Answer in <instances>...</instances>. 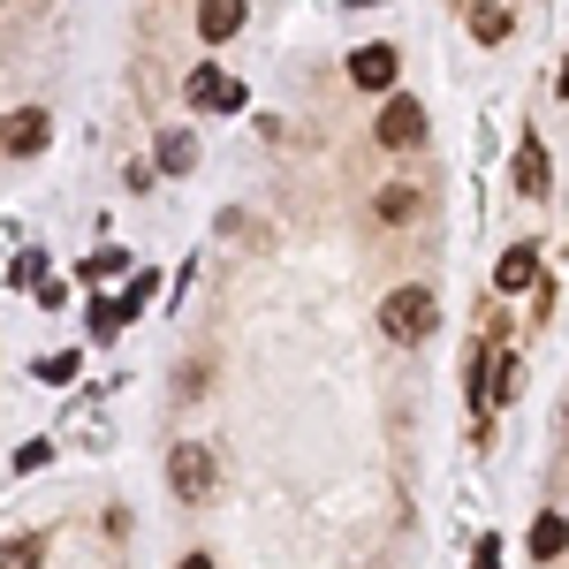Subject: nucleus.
I'll list each match as a JSON object with an SVG mask.
<instances>
[{"label": "nucleus", "mask_w": 569, "mask_h": 569, "mask_svg": "<svg viewBox=\"0 0 569 569\" xmlns=\"http://www.w3.org/2000/svg\"><path fill=\"white\" fill-rule=\"evenodd\" d=\"M380 327H388V342H426V335L440 327L433 289H418V281H410V289H395L388 305H380Z\"/></svg>", "instance_id": "f257e3e1"}, {"label": "nucleus", "mask_w": 569, "mask_h": 569, "mask_svg": "<svg viewBox=\"0 0 569 569\" xmlns=\"http://www.w3.org/2000/svg\"><path fill=\"white\" fill-rule=\"evenodd\" d=\"M168 486H176L182 501H213V456L198 440H176L168 448Z\"/></svg>", "instance_id": "f03ea898"}, {"label": "nucleus", "mask_w": 569, "mask_h": 569, "mask_svg": "<svg viewBox=\"0 0 569 569\" xmlns=\"http://www.w3.org/2000/svg\"><path fill=\"white\" fill-rule=\"evenodd\" d=\"M380 144H388V152L426 144V99H388V114H380Z\"/></svg>", "instance_id": "7ed1b4c3"}, {"label": "nucleus", "mask_w": 569, "mask_h": 569, "mask_svg": "<svg viewBox=\"0 0 569 569\" xmlns=\"http://www.w3.org/2000/svg\"><path fill=\"white\" fill-rule=\"evenodd\" d=\"M395 69H402V61H395V46H357V53H350V84L357 91H388Z\"/></svg>", "instance_id": "20e7f679"}, {"label": "nucleus", "mask_w": 569, "mask_h": 569, "mask_svg": "<svg viewBox=\"0 0 569 569\" xmlns=\"http://www.w3.org/2000/svg\"><path fill=\"white\" fill-rule=\"evenodd\" d=\"M46 130H53V122H46V107H23V114H8V122H0V152H39Z\"/></svg>", "instance_id": "39448f33"}, {"label": "nucleus", "mask_w": 569, "mask_h": 569, "mask_svg": "<svg viewBox=\"0 0 569 569\" xmlns=\"http://www.w3.org/2000/svg\"><path fill=\"white\" fill-rule=\"evenodd\" d=\"M372 213L388 220V228H410V220L426 213V190H418V182H388V190L372 198Z\"/></svg>", "instance_id": "423d86ee"}, {"label": "nucleus", "mask_w": 569, "mask_h": 569, "mask_svg": "<svg viewBox=\"0 0 569 569\" xmlns=\"http://www.w3.org/2000/svg\"><path fill=\"white\" fill-rule=\"evenodd\" d=\"M531 281H539V243L501 251V266H493V289H501V297H517V289H531Z\"/></svg>", "instance_id": "0eeeda50"}, {"label": "nucleus", "mask_w": 569, "mask_h": 569, "mask_svg": "<svg viewBox=\"0 0 569 569\" xmlns=\"http://www.w3.org/2000/svg\"><path fill=\"white\" fill-rule=\"evenodd\" d=\"M547 176H555V168H547V144L525 137V144H517V190H525V198H547Z\"/></svg>", "instance_id": "6e6552de"}, {"label": "nucleus", "mask_w": 569, "mask_h": 569, "mask_svg": "<svg viewBox=\"0 0 569 569\" xmlns=\"http://www.w3.org/2000/svg\"><path fill=\"white\" fill-rule=\"evenodd\" d=\"M562 547H569V525L555 517V509H539V517H531V555H539V562H555Z\"/></svg>", "instance_id": "1a4fd4ad"}, {"label": "nucleus", "mask_w": 569, "mask_h": 569, "mask_svg": "<svg viewBox=\"0 0 569 569\" xmlns=\"http://www.w3.org/2000/svg\"><path fill=\"white\" fill-rule=\"evenodd\" d=\"M160 168H168V176H190V168H198V137L168 130V137H160Z\"/></svg>", "instance_id": "9d476101"}, {"label": "nucleus", "mask_w": 569, "mask_h": 569, "mask_svg": "<svg viewBox=\"0 0 569 569\" xmlns=\"http://www.w3.org/2000/svg\"><path fill=\"white\" fill-rule=\"evenodd\" d=\"M198 31H206V39H236V31H243V8H236V0H213V8H206V16H198Z\"/></svg>", "instance_id": "9b49d317"}, {"label": "nucleus", "mask_w": 569, "mask_h": 569, "mask_svg": "<svg viewBox=\"0 0 569 569\" xmlns=\"http://www.w3.org/2000/svg\"><path fill=\"white\" fill-rule=\"evenodd\" d=\"M122 319H130V297H99V305H91V335H99V342H114V335H122Z\"/></svg>", "instance_id": "f8f14e48"}, {"label": "nucleus", "mask_w": 569, "mask_h": 569, "mask_svg": "<svg viewBox=\"0 0 569 569\" xmlns=\"http://www.w3.org/2000/svg\"><path fill=\"white\" fill-rule=\"evenodd\" d=\"M220 91H228V77H220L213 61H206V69H190V107H220Z\"/></svg>", "instance_id": "ddd939ff"}, {"label": "nucleus", "mask_w": 569, "mask_h": 569, "mask_svg": "<svg viewBox=\"0 0 569 569\" xmlns=\"http://www.w3.org/2000/svg\"><path fill=\"white\" fill-rule=\"evenodd\" d=\"M0 569H39V539H8L0 547Z\"/></svg>", "instance_id": "4468645a"}, {"label": "nucleus", "mask_w": 569, "mask_h": 569, "mask_svg": "<svg viewBox=\"0 0 569 569\" xmlns=\"http://www.w3.org/2000/svg\"><path fill=\"white\" fill-rule=\"evenodd\" d=\"M471 39H479V46H501V39H509V16H486V8H479V16H471Z\"/></svg>", "instance_id": "2eb2a0df"}, {"label": "nucleus", "mask_w": 569, "mask_h": 569, "mask_svg": "<svg viewBox=\"0 0 569 569\" xmlns=\"http://www.w3.org/2000/svg\"><path fill=\"white\" fill-rule=\"evenodd\" d=\"M39 380H46V388H61V380H77V357H39Z\"/></svg>", "instance_id": "dca6fc26"}, {"label": "nucleus", "mask_w": 569, "mask_h": 569, "mask_svg": "<svg viewBox=\"0 0 569 569\" xmlns=\"http://www.w3.org/2000/svg\"><path fill=\"white\" fill-rule=\"evenodd\" d=\"M84 273H91V281H107V273H122V251H91V259H84Z\"/></svg>", "instance_id": "f3484780"}, {"label": "nucleus", "mask_w": 569, "mask_h": 569, "mask_svg": "<svg viewBox=\"0 0 569 569\" xmlns=\"http://www.w3.org/2000/svg\"><path fill=\"white\" fill-rule=\"evenodd\" d=\"M479 569H501V547H493V539L479 547Z\"/></svg>", "instance_id": "a211bd4d"}, {"label": "nucleus", "mask_w": 569, "mask_h": 569, "mask_svg": "<svg viewBox=\"0 0 569 569\" xmlns=\"http://www.w3.org/2000/svg\"><path fill=\"white\" fill-rule=\"evenodd\" d=\"M176 569H213V562H206V555H182V562Z\"/></svg>", "instance_id": "6ab92c4d"}, {"label": "nucleus", "mask_w": 569, "mask_h": 569, "mask_svg": "<svg viewBox=\"0 0 569 569\" xmlns=\"http://www.w3.org/2000/svg\"><path fill=\"white\" fill-rule=\"evenodd\" d=\"M562 433H569V410H562Z\"/></svg>", "instance_id": "aec40b11"}]
</instances>
